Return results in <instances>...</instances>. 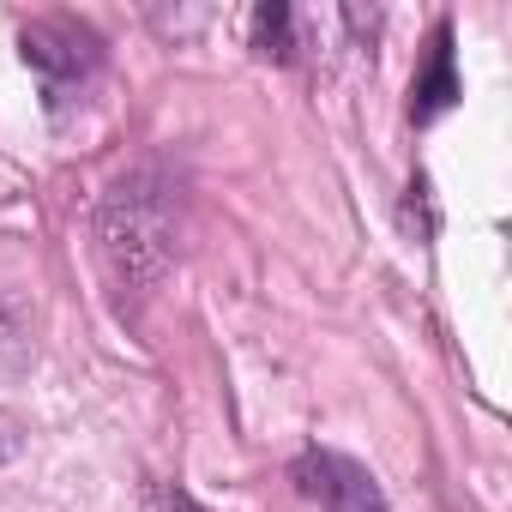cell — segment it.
Returning <instances> with one entry per match:
<instances>
[{"mask_svg":"<svg viewBox=\"0 0 512 512\" xmlns=\"http://www.w3.org/2000/svg\"><path fill=\"white\" fill-rule=\"evenodd\" d=\"M139 512H205V506H199L187 488H175V482H145Z\"/></svg>","mask_w":512,"mask_h":512,"instance_id":"cell-6","label":"cell"},{"mask_svg":"<svg viewBox=\"0 0 512 512\" xmlns=\"http://www.w3.org/2000/svg\"><path fill=\"white\" fill-rule=\"evenodd\" d=\"M97 247L115 284L145 290L175 260V187L157 163L127 169L97 205Z\"/></svg>","mask_w":512,"mask_h":512,"instance_id":"cell-1","label":"cell"},{"mask_svg":"<svg viewBox=\"0 0 512 512\" xmlns=\"http://www.w3.org/2000/svg\"><path fill=\"white\" fill-rule=\"evenodd\" d=\"M253 55L260 61H290L296 55V13L266 0L260 13H253Z\"/></svg>","mask_w":512,"mask_h":512,"instance_id":"cell-5","label":"cell"},{"mask_svg":"<svg viewBox=\"0 0 512 512\" xmlns=\"http://www.w3.org/2000/svg\"><path fill=\"white\" fill-rule=\"evenodd\" d=\"M19 43H25V61L37 67L43 97H49L55 115L85 103L91 79L103 73V31L97 25H85L73 13H43V19H31L19 31Z\"/></svg>","mask_w":512,"mask_h":512,"instance_id":"cell-2","label":"cell"},{"mask_svg":"<svg viewBox=\"0 0 512 512\" xmlns=\"http://www.w3.org/2000/svg\"><path fill=\"white\" fill-rule=\"evenodd\" d=\"M19 452H25V422L13 410H0V470H7Z\"/></svg>","mask_w":512,"mask_h":512,"instance_id":"cell-7","label":"cell"},{"mask_svg":"<svg viewBox=\"0 0 512 512\" xmlns=\"http://www.w3.org/2000/svg\"><path fill=\"white\" fill-rule=\"evenodd\" d=\"M0 326H7V314H0Z\"/></svg>","mask_w":512,"mask_h":512,"instance_id":"cell-8","label":"cell"},{"mask_svg":"<svg viewBox=\"0 0 512 512\" xmlns=\"http://www.w3.org/2000/svg\"><path fill=\"white\" fill-rule=\"evenodd\" d=\"M290 482L320 506V512H386V494L374 482L368 464L344 458V452H326V446H308L296 464H290Z\"/></svg>","mask_w":512,"mask_h":512,"instance_id":"cell-3","label":"cell"},{"mask_svg":"<svg viewBox=\"0 0 512 512\" xmlns=\"http://www.w3.org/2000/svg\"><path fill=\"white\" fill-rule=\"evenodd\" d=\"M458 97H464V85H458V67H452V25H440L434 43H428L422 73H416V85H410V121L428 127V121H440Z\"/></svg>","mask_w":512,"mask_h":512,"instance_id":"cell-4","label":"cell"}]
</instances>
